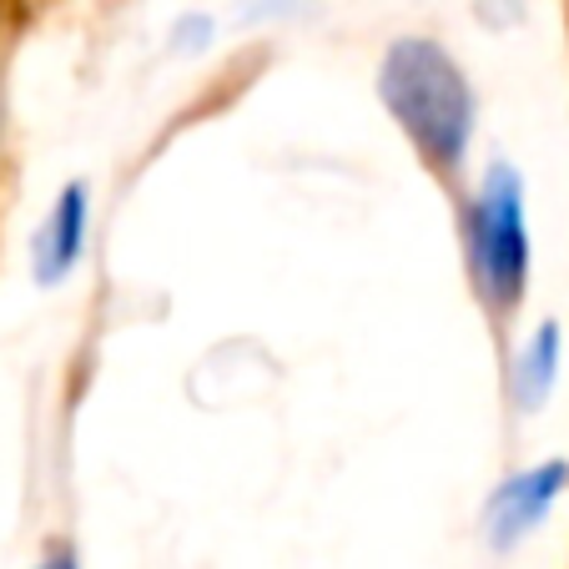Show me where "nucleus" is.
<instances>
[{"instance_id": "1", "label": "nucleus", "mask_w": 569, "mask_h": 569, "mask_svg": "<svg viewBox=\"0 0 569 569\" xmlns=\"http://www.w3.org/2000/svg\"><path fill=\"white\" fill-rule=\"evenodd\" d=\"M378 97L439 172H459L473 137V91L433 41H393L378 66Z\"/></svg>"}, {"instance_id": "2", "label": "nucleus", "mask_w": 569, "mask_h": 569, "mask_svg": "<svg viewBox=\"0 0 569 569\" xmlns=\"http://www.w3.org/2000/svg\"><path fill=\"white\" fill-rule=\"evenodd\" d=\"M469 262L489 308H515L529 278V232H525V192L509 167H495L479 202L469 212Z\"/></svg>"}, {"instance_id": "3", "label": "nucleus", "mask_w": 569, "mask_h": 569, "mask_svg": "<svg viewBox=\"0 0 569 569\" xmlns=\"http://www.w3.org/2000/svg\"><path fill=\"white\" fill-rule=\"evenodd\" d=\"M87 227H91V192L81 182H71L56 197L51 212H46L41 232H36V248H31V272L41 288H56V282L81 262V252H87Z\"/></svg>"}, {"instance_id": "5", "label": "nucleus", "mask_w": 569, "mask_h": 569, "mask_svg": "<svg viewBox=\"0 0 569 569\" xmlns=\"http://www.w3.org/2000/svg\"><path fill=\"white\" fill-rule=\"evenodd\" d=\"M555 363H559V328H555V322H545V328L529 338L525 353H519V363H515V398H519V409H535L539 398L555 388Z\"/></svg>"}, {"instance_id": "6", "label": "nucleus", "mask_w": 569, "mask_h": 569, "mask_svg": "<svg viewBox=\"0 0 569 569\" xmlns=\"http://www.w3.org/2000/svg\"><path fill=\"white\" fill-rule=\"evenodd\" d=\"M41 569H76V559H71V555H56L51 565H41Z\"/></svg>"}, {"instance_id": "4", "label": "nucleus", "mask_w": 569, "mask_h": 569, "mask_svg": "<svg viewBox=\"0 0 569 569\" xmlns=\"http://www.w3.org/2000/svg\"><path fill=\"white\" fill-rule=\"evenodd\" d=\"M565 483H569V463H539V469H529V473H515L495 495V505H489V539H495L499 549L525 539L529 529L555 509Z\"/></svg>"}]
</instances>
